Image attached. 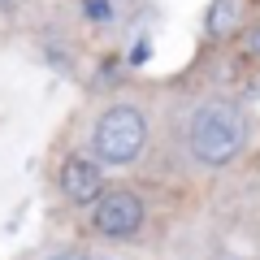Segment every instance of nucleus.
I'll use <instances>...</instances> for the list:
<instances>
[{
	"label": "nucleus",
	"mask_w": 260,
	"mask_h": 260,
	"mask_svg": "<svg viewBox=\"0 0 260 260\" xmlns=\"http://www.w3.org/2000/svg\"><path fill=\"white\" fill-rule=\"evenodd\" d=\"M247 143V121L230 100H208L191 117V152L204 165H230Z\"/></svg>",
	"instance_id": "obj_1"
},
{
	"label": "nucleus",
	"mask_w": 260,
	"mask_h": 260,
	"mask_svg": "<svg viewBox=\"0 0 260 260\" xmlns=\"http://www.w3.org/2000/svg\"><path fill=\"white\" fill-rule=\"evenodd\" d=\"M91 148L104 165H130L148 148V117L135 104H113L95 117L91 126Z\"/></svg>",
	"instance_id": "obj_2"
},
{
	"label": "nucleus",
	"mask_w": 260,
	"mask_h": 260,
	"mask_svg": "<svg viewBox=\"0 0 260 260\" xmlns=\"http://www.w3.org/2000/svg\"><path fill=\"white\" fill-rule=\"evenodd\" d=\"M143 225V200L135 191H109L95 200V230L109 239H126Z\"/></svg>",
	"instance_id": "obj_3"
},
{
	"label": "nucleus",
	"mask_w": 260,
	"mask_h": 260,
	"mask_svg": "<svg viewBox=\"0 0 260 260\" xmlns=\"http://www.w3.org/2000/svg\"><path fill=\"white\" fill-rule=\"evenodd\" d=\"M61 191H65L70 204H95V200L104 195V174H100V165L87 160V156H70V160L61 165Z\"/></svg>",
	"instance_id": "obj_4"
},
{
	"label": "nucleus",
	"mask_w": 260,
	"mask_h": 260,
	"mask_svg": "<svg viewBox=\"0 0 260 260\" xmlns=\"http://www.w3.org/2000/svg\"><path fill=\"white\" fill-rule=\"evenodd\" d=\"M234 22H239V9H234V0H213V9H208L204 18V30L213 39H225L234 30Z\"/></svg>",
	"instance_id": "obj_5"
},
{
	"label": "nucleus",
	"mask_w": 260,
	"mask_h": 260,
	"mask_svg": "<svg viewBox=\"0 0 260 260\" xmlns=\"http://www.w3.org/2000/svg\"><path fill=\"white\" fill-rule=\"evenodd\" d=\"M83 13H87V22H113V18H117L113 0H87V5H83Z\"/></svg>",
	"instance_id": "obj_6"
},
{
	"label": "nucleus",
	"mask_w": 260,
	"mask_h": 260,
	"mask_svg": "<svg viewBox=\"0 0 260 260\" xmlns=\"http://www.w3.org/2000/svg\"><path fill=\"white\" fill-rule=\"evenodd\" d=\"M243 48H247V56H251V61H260V26L247 35V44H243Z\"/></svg>",
	"instance_id": "obj_7"
},
{
	"label": "nucleus",
	"mask_w": 260,
	"mask_h": 260,
	"mask_svg": "<svg viewBox=\"0 0 260 260\" xmlns=\"http://www.w3.org/2000/svg\"><path fill=\"white\" fill-rule=\"evenodd\" d=\"M148 56H152L148 39H139V48H135V52H130V61H135V65H143V61H148Z\"/></svg>",
	"instance_id": "obj_8"
},
{
	"label": "nucleus",
	"mask_w": 260,
	"mask_h": 260,
	"mask_svg": "<svg viewBox=\"0 0 260 260\" xmlns=\"http://www.w3.org/2000/svg\"><path fill=\"white\" fill-rule=\"evenodd\" d=\"M48 260H87V256L78 247H70V251H56V256H48Z\"/></svg>",
	"instance_id": "obj_9"
},
{
	"label": "nucleus",
	"mask_w": 260,
	"mask_h": 260,
	"mask_svg": "<svg viewBox=\"0 0 260 260\" xmlns=\"http://www.w3.org/2000/svg\"><path fill=\"white\" fill-rule=\"evenodd\" d=\"M0 9H9V0H0Z\"/></svg>",
	"instance_id": "obj_10"
}]
</instances>
